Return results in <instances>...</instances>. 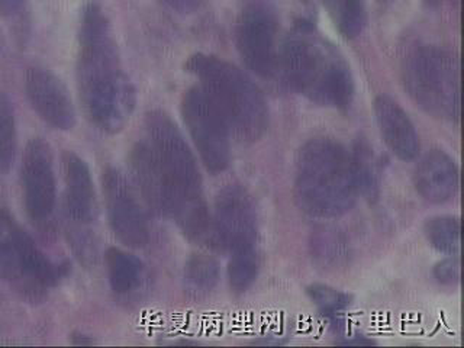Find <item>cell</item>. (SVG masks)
Returning <instances> with one entry per match:
<instances>
[{
  "label": "cell",
  "instance_id": "6da1fadb",
  "mask_svg": "<svg viewBox=\"0 0 464 348\" xmlns=\"http://www.w3.org/2000/svg\"><path fill=\"white\" fill-rule=\"evenodd\" d=\"M80 98L89 120L106 134L125 128L135 108V89L121 67L120 55L99 5L84 9L77 64Z\"/></svg>",
  "mask_w": 464,
  "mask_h": 348
},
{
  "label": "cell",
  "instance_id": "7a4b0ae2",
  "mask_svg": "<svg viewBox=\"0 0 464 348\" xmlns=\"http://www.w3.org/2000/svg\"><path fill=\"white\" fill-rule=\"evenodd\" d=\"M150 150L163 183L164 217L178 224L195 243L210 241L212 218L203 196L199 166L185 137L170 116L161 111L147 115Z\"/></svg>",
  "mask_w": 464,
  "mask_h": 348
},
{
  "label": "cell",
  "instance_id": "3957f363",
  "mask_svg": "<svg viewBox=\"0 0 464 348\" xmlns=\"http://www.w3.org/2000/svg\"><path fill=\"white\" fill-rule=\"evenodd\" d=\"M279 69L289 86L309 101L344 109L354 96L347 63L314 26L301 24L283 44Z\"/></svg>",
  "mask_w": 464,
  "mask_h": 348
},
{
  "label": "cell",
  "instance_id": "277c9868",
  "mask_svg": "<svg viewBox=\"0 0 464 348\" xmlns=\"http://www.w3.org/2000/svg\"><path fill=\"white\" fill-rule=\"evenodd\" d=\"M352 154L330 138H315L297 157L295 199L309 217L331 219L347 214L359 198Z\"/></svg>",
  "mask_w": 464,
  "mask_h": 348
},
{
  "label": "cell",
  "instance_id": "5b68a950",
  "mask_svg": "<svg viewBox=\"0 0 464 348\" xmlns=\"http://www.w3.org/2000/svg\"><path fill=\"white\" fill-rule=\"evenodd\" d=\"M186 70L200 80V87L239 141L254 142L265 135L268 127L267 103L250 77L236 65L207 54L192 55L186 63Z\"/></svg>",
  "mask_w": 464,
  "mask_h": 348
},
{
  "label": "cell",
  "instance_id": "8992f818",
  "mask_svg": "<svg viewBox=\"0 0 464 348\" xmlns=\"http://www.w3.org/2000/svg\"><path fill=\"white\" fill-rule=\"evenodd\" d=\"M403 80L411 98L425 112L440 120H459L460 72L451 53L434 45L413 50L403 64Z\"/></svg>",
  "mask_w": 464,
  "mask_h": 348
},
{
  "label": "cell",
  "instance_id": "52a82bcc",
  "mask_svg": "<svg viewBox=\"0 0 464 348\" xmlns=\"http://www.w3.org/2000/svg\"><path fill=\"white\" fill-rule=\"evenodd\" d=\"M60 279V268L38 248L28 232L0 208V280L25 301L41 302Z\"/></svg>",
  "mask_w": 464,
  "mask_h": 348
},
{
  "label": "cell",
  "instance_id": "ba28073f",
  "mask_svg": "<svg viewBox=\"0 0 464 348\" xmlns=\"http://www.w3.org/2000/svg\"><path fill=\"white\" fill-rule=\"evenodd\" d=\"M64 183L67 237L80 261L89 265L98 254L93 234L98 219V202L91 169L74 152H67L64 156Z\"/></svg>",
  "mask_w": 464,
  "mask_h": 348
},
{
  "label": "cell",
  "instance_id": "9c48e42d",
  "mask_svg": "<svg viewBox=\"0 0 464 348\" xmlns=\"http://www.w3.org/2000/svg\"><path fill=\"white\" fill-rule=\"evenodd\" d=\"M181 115L207 170L212 174L227 170L231 161V130L202 87L186 92Z\"/></svg>",
  "mask_w": 464,
  "mask_h": 348
},
{
  "label": "cell",
  "instance_id": "30bf717a",
  "mask_svg": "<svg viewBox=\"0 0 464 348\" xmlns=\"http://www.w3.org/2000/svg\"><path fill=\"white\" fill-rule=\"evenodd\" d=\"M257 212L243 186L229 185L218 193L210 241L229 254L253 250L257 243Z\"/></svg>",
  "mask_w": 464,
  "mask_h": 348
},
{
  "label": "cell",
  "instance_id": "8fae6325",
  "mask_svg": "<svg viewBox=\"0 0 464 348\" xmlns=\"http://www.w3.org/2000/svg\"><path fill=\"white\" fill-rule=\"evenodd\" d=\"M237 47L246 67L260 77H270L279 67L277 19L267 5H246L237 22Z\"/></svg>",
  "mask_w": 464,
  "mask_h": 348
},
{
  "label": "cell",
  "instance_id": "7c38bea8",
  "mask_svg": "<svg viewBox=\"0 0 464 348\" xmlns=\"http://www.w3.org/2000/svg\"><path fill=\"white\" fill-rule=\"evenodd\" d=\"M109 227L115 238L130 248H142L150 241L147 217L134 190L120 170L109 167L102 176Z\"/></svg>",
  "mask_w": 464,
  "mask_h": 348
},
{
  "label": "cell",
  "instance_id": "4fadbf2b",
  "mask_svg": "<svg viewBox=\"0 0 464 348\" xmlns=\"http://www.w3.org/2000/svg\"><path fill=\"white\" fill-rule=\"evenodd\" d=\"M22 190L29 218L35 224H45L54 214L57 202L53 156L47 142L34 138L22 156Z\"/></svg>",
  "mask_w": 464,
  "mask_h": 348
},
{
  "label": "cell",
  "instance_id": "5bb4252c",
  "mask_svg": "<svg viewBox=\"0 0 464 348\" xmlns=\"http://www.w3.org/2000/svg\"><path fill=\"white\" fill-rule=\"evenodd\" d=\"M29 103L41 120L57 130H69L76 123V112L69 91L62 80L48 70L33 67L25 74Z\"/></svg>",
  "mask_w": 464,
  "mask_h": 348
},
{
  "label": "cell",
  "instance_id": "9a60e30c",
  "mask_svg": "<svg viewBox=\"0 0 464 348\" xmlns=\"http://www.w3.org/2000/svg\"><path fill=\"white\" fill-rule=\"evenodd\" d=\"M374 115L384 144L399 160L412 161L420 152V137L401 106L389 96L374 101Z\"/></svg>",
  "mask_w": 464,
  "mask_h": 348
},
{
  "label": "cell",
  "instance_id": "2e32d148",
  "mask_svg": "<svg viewBox=\"0 0 464 348\" xmlns=\"http://www.w3.org/2000/svg\"><path fill=\"white\" fill-rule=\"evenodd\" d=\"M413 183L420 198L427 202L444 203L456 195L459 169L449 154L441 150H432L418 164Z\"/></svg>",
  "mask_w": 464,
  "mask_h": 348
},
{
  "label": "cell",
  "instance_id": "e0dca14e",
  "mask_svg": "<svg viewBox=\"0 0 464 348\" xmlns=\"http://www.w3.org/2000/svg\"><path fill=\"white\" fill-rule=\"evenodd\" d=\"M105 266L109 285L116 294H130L141 285L144 266L132 254L111 246L105 253Z\"/></svg>",
  "mask_w": 464,
  "mask_h": 348
},
{
  "label": "cell",
  "instance_id": "ac0fdd59",
  "mask_svg": "<svg viewBox=\"0 0 464 348\" xmlns=\"http://www.w3.org/2000/svg\"><path fill=\"white\" fill-rule=\"evenodd\" d=\"M424 234L428 243L441 254L457 256L460 251V219L451 215H439L425 222Z\"/></svg>",
  "mask_w": 464,
  "mask_h": 348
},
{
  "label": "cell",
  "instance_id": "d6986e66",
  "mask_svg": "<svg viewBox=\"0 0 464 348\" xmlns=\"http://www.w3.org/2000/svg\"><path fill=\"white\" fill-rule=\"evenodd\" d=\"M341 35L355 38L366 26L364 0H323Z\"/></svg>",
  "mask_w": 464,
  "mask_h": 348
},
{
  "label": "cell",
  "instance_id": "ffe728a7",
  "mask_svg": "<svg viewBox=\"0 0 464 348\" xmlns=\"http://www.w3.org/2000/svg\"><path fill=\"white\" fill-rule=\"evenodd\" d=\"M219 265L215 258L205 254H195L188 258L185 267L186 289L190 294H209L219 280Z\"/></svg>",
  "mask_w": 464,
  "mask_h": 348
},
{
  "label": "cell",
  "instance_id": "44dd1931",
  "mask_svg": "<svg viewBox=\"0 0 464 348\" xmlns=\"http://www.w3.org/2000/svg\"><path fill=\"white\" fill-rule=\"evenodd\" d=\"M16 154V122L11 99L0 92V174L11 171Z\"/></svg>",
  "mask_w": 464,
  "mask_h": 348
},
{
  "label": "cell",
  "instance_id": "7402d4cb",
  "mask_svg": "<svg viewBox=\"0 0 464 348\" xmlns=\"http://www.w3.org/2000/svg\"><path fill=\"white\" fill-rule=\"evenodd\" d=\"M258 270H260V256L256 248L231 254L228 280L232 290L246 292L257 279Z\"/></svg>",
  "mask_w": 464,
  "mask_h": 348
},
{
  "label": "cell",
  "instance_id": "603a6c76",
  "mask_svg": "<svg viewBox=\"0 0 464 348\" xmlns=\"http://www.w3.org/2000/svg\"><path fill=\"white\" fill-rule=\"evenodd\" d=\"M337 229L324 228L314 238V253L323 265L338 266L347 257V246Z\"/></svg>",
  "mask_w": 464,
  "mask_h": 348
},
{
  "label": "cell",
  "instance_id": "cb8c5ba5",
  "mask_svg": "<svg viewBox=\"0 0 464 348\" xmlns=\"http://www.w3.org/2000/svg\"><path fill=\"white\" fill-rule=\"evenodd\" d=\"M308 295L321 314L334 319L338 318L352 304V297L347 294L326 285H312L308 287Z\"/></svg>",
  "mask_w": 464,
  "mask_h": 348
},
{
  "label": "cell",
  "instance_id": "d4e9b609",
  "mask_svg": "<svg viewBox=\"0 0 464 348\" xmlns=\"http://www.w3.org/2000/svg\"><path fill=\"white\" fill-rule=\"evenodd\" d=\"M353 156V163H354L355 178L359 183L360 193L366 196L377 195L379 188V171H377L376 161H374L373 154L364 145H360L355 150Z\"/></svg>",
  "mask_w": 464,
  "mask_h": 348
},
{
  "label": "cell",
  "instance_id": "484cf974",
  "mask_svg": "<svg viewBox=\"0 0 464 348\" xmlns=\"http://www.w3.org/2000/svg\"><path fill=\"white\" fill-rule=\"evenodd\" d=\"M434 277L437 282L446 286H454L460 282V258H444L439 261L434 267Z\"/></svg>",
  "mask_w": 464,
  "mask_h": 348
},
{
  "label": "cell",
  "instance_id": "4316f807",
  "mask_svg": "<svg viewBox=\"0 0 464 348\" xmlns=\"http://www.w3.org/2000/svg\"><path fill=\"white\" fill-rule=\"evenodd\" d=\"M163 2L173 11L181 12V14H190L202 4V0H163Z\"/></svg>",
  "mask_w": 464,
  "mask_h": 348
},
{
  "label": "cell",
  "instance_id": "83f0119b",
  "mask_svg": "<svg viewBox=\"0 0 464 348\" xmlns=\"http://www.w3.org/2000/svg\"><path fill=\"white\" fill-rule=\"evenodd\" d=\"M25 0H0V14H12L21 9Z\"/></svg>",
  "mask_w": 464,
  "mask_h": 348
},
{
  "label": "cell",
  "instance_id": "f1b7e54d",
  "mask_svg": "<svg viewBox=\"0 0 464 348\" xmlns=\"http://www.w3.org/2000/svg\"><path fill=\"white\" fill-rule=\"evenodd\" d=\"M74 335H76V337H79L80 341L77 340L76 343H72V344H76V345H91V344H93V341L89 340V337H87V335H84V334L74 333Z\"/></svg>",
  "mask_w": 464,
  "mask_h": 348
}]
</instances>
